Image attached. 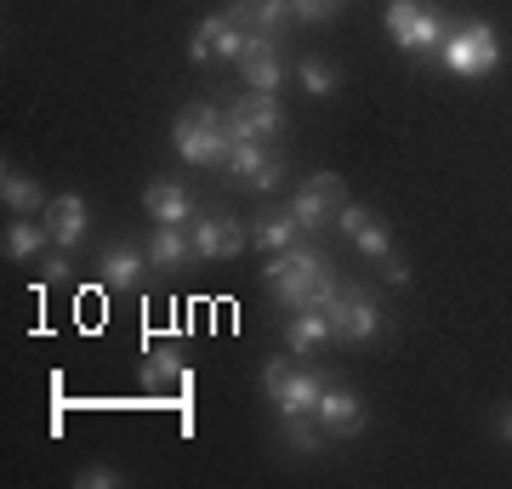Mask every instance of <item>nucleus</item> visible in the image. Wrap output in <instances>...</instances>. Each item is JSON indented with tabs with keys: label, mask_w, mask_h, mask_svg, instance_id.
Wrapping results in <instances>:
<instances>
[{
	"label": "nucleus",
	"mask_w": 512,
	"mask_h": 489,
	"mask_svg": "<svg viewBox=\"0 0 512 489\" xmlns=\"http://www.w3.org/2000/svg\"><path fill=\"white\" fill-rule=\"evenodd\" d=\"M296 234H302V222H296L291 211H268V217L256 222V245H262V251H291Z\"/></svg>",
	"instance_id": "nucleus-19"
},
{
	"label": "nucleus",
	"mask_w": 512,
	"mask_h": 489,
	"mask_svg": "<svg viewBox=\"0 0 512 489\" xmlns=\"http://www.w3.org/2000/svg\"><path fill=\"white\" fill-rule=\"evenodd\" d=\"M0 200H6V211H35L40 205V182H29L23 171H0Z\"/></svg>",
	"instance_id": "nucleus-20"
},
{
	"label": "nucleus",
	"mask_w": 512,
	"mask_h": 489,
	"mask_svg": "<svg viewBox=\"0 0 512 489\" xmlns=\"http://www.w3.org/2000/svg\"><path fill=\"white\" fill-rule=\"evenodd\" d=\"M262 290L274 296L279 308H330L336 296V268L313 245H291V251H274V262L262 268Z\"/></svg>",
	"instance_id": "nucleus-1"
},
{
	"label": "nucleus",
	"mask_w": 512,
	"mask_h": 489,
	"mask_svg": "<svg viewBox=\"0 0 512 489\" xmlns=\"http://www.w3.org/2000/svg\"><path fill=\"white\" fill-rule=\"evenodd\" d=\"M353 245H359V251H365L370 262H382V256H393V234H387V222H376V217H370L365 228H359V239H353Z\"/></svg>",
	"instance_id": "nucleus-26"
},
{
	"label": "nucleus",
	"mask_w": 512,
	"mask_h": 489,
	"mask_svg": "<svg viewBox=\"0 0 512 489\" xmlns=\"http://www.w3.org/2000/svg\"><path fill=\"white\" fill-rule=\"evenodd\" d=\"M143 251H131V245H114V251H103V285L109 290H131L137 279H143Z\"/></svg>",
	"instance_id": "nucleus-18"
},
{
	"label": "nucleus",
	"mask_w": 512,
	"mask_h": 489,
	"mask_svg": "<svg viewBox=\"0 0 512 489\" xmlns=\"http://www.w3.org/2000/svg\"><path fill=\"white\" fill-rule=\"evenodd\" d=\"M444 40H450V23H444V12H439V6H421L416 29L404 35L399 52H410V57H439V52H444Z\"/></svg>",
	"instance_id": "nucleus-16"
},
{
	"label": "nucleus",
	"mask_w": 512,
	"mask_h": 489,
	"mask_svg": "<svg viewBox=\"0 0 512 489\" xmlns=\"http://www.w3.org/2000/svg\"><path fill=\"white\" fill-rule=\"evenodd\" d=\"M330 342H348V347H359V342H376L382 336V308L370 302L365 290H336L330 296Z\"/></svg>",
	"instance_id": "nucleus-5"
},
{
	"label": "nucleus",
	"mask_w": 512,
	"mask_h": 489,
	"mask_svg": "<svg viewBox=\"0 0 512 489\" xmlns=\"http://www.w3.org/2000/svg\"><path fill=\"white\" fill-rule=\"evenodd\" d=\"M239 74H245V86H251V91H279L285 63H279L274 52H262V57H245V63H239Z\"/></svg>",
	"instance_id": "nucleus-22"
},
{
	"label": "nucleus",
	"mask_w": 512,
	"mask_h": 489,
	"mask_svg": "<svg viewBox=\"0 0 512 489\" xmlns=\"http://www.w3.org/2000/svg\"><path fill=\"white\" fill-rule=\"evenodd\" d=\"M143 211L154 222H194V194H188L183 182H165V177H154L143 188Z\"/></svg>",
	"instance_id": "nucleus-10"
},
{
	"label": "nucleus",
	"mask_w": 512,
	"mask_h": 489,
	"mask_svg": "<svg viewBox=\"0 0 512 489\" xmlns=\"http://www.w3.org/2000/svg\"><path fill=\"white\" fill-rule=\"evenodd\" d=\"M319 427H325L330 438H353V433H365V399L353 393V387H330L325 381V393H319Z\"/></svg>",
	"instance_id": "nucleus-8"
},
{
	"label": "nucleus",
	"mask_w": 512,
	"mask_h": 489,
	"mask_svg": "<svg viewBox=\"0 0 512 489\" xmlns=\"http://www.w3.org/2000/svg\"><path fill=\"white\" fill-rule=\"evenodd\" d=\"M336 6H342V0H336Z\"/></svg>",
	"instance_id": "nucleus-32"
},
{
	"label": "nucleus",
	"mask_w": 512,
	"mask_h": 489,
	"mask_svg": "<svg viewBox=\"0 0 512 489\" xmlns=\"http://www.w3.org/2000/svg\"><path fill=\"white\" fill-rule=\"evenodd\" d=\"M416 18H421V0H393V6H387V40L404 46V35L416 29Z\"/></svg>",
	"instance_id": "nucleus-25"
},
{
	"label": "nucleus",
	"mask_w": 512,
	"mask_h": 489,
	"mask_svg": "<svg viewBox=\"0 0 512 489\" xmlns=\"http://www.w3.org/2000/svg\"><path fill=\"white\" fill-rule=\"evenodd\" d=\"M439 63L450 74H461V80H478V74H490L501 63V35L490 23H461V29H450Z\"/></svg>",
	"instance_id": "nucleus-3"
},
{
	"label": "nucleus",
	"mask_w": 512,
	"mask_h": 489,
	"mask_svg": "<svg viewBox=\"0 0 512 489\" xmlns=\"http://www.w3.org/2000/svg\"><path fill=\"white\" fill-rule=\"evenodd\" d=\"M370 222V211L365 205H336V234H348V239H359V228Z\"/></svg>",
	"instance_id": "nucleus-28"
},
{
	"label": "nucleus",
	"mask_w": 512,
	"mask_h": 489,
	"mask_svg": "<svg viewBox=\"0 0 512 489\" xmlns=\"http://www.w3.org/2000/svg\"><path fill=\"white\" fill-rule=\"evenodd\" d=\"M325 427H313L308 416H285V444L291 450H302V455H313V450H325Z\"/></svg>",
	"instance_id": "nucleus-24"
},
{
	"label": "nucleus",
	"mask_w": 512,
	"mask_h": 489,
	"mask_svg": "<svg viewBox=\"0 0 512 489\" xmlns=\"http://www.w3.org/2000/svg\"><path fill=\"white\" fill-rule=\"evenodd\" d=\"M143 381H148V387H194V370L183 364V353H177V347H148Z\"/></svg>",
	"instance_id": "nucleus-17"
},
{
	"label": "nucleus",
	"mask_w": 512,
	"mask_h": 489,
	"mask_svg": "<svg viewBox=\"0 0 512 489\" xmlns=\"http://www.w3.org/2000/svg\"><path fill=\"white\" fill-rule=\"evenodd\" d=\"M296 80H302V91H308V97H330V91H342V74L330 69V63H319V57H302Z\"/></svg>",
	"instance_id": "nucleus-23"
},
{
	"label": "nucleus",
	"mask_w": 512,
	"mask_h": 489,
	"mask_svg": "<svg viewBox=\"0 0 512 489\" xmlns=\"http://www.w3.org/2000/svg\"><path fill=\"white\" fill-rule=\"evenodd\" d=\"M239 251H245L239 222H228V217L194 222V256H205V262H222V256H239Z\"/></svg>",
	"instance_id": "nucleus-11"
},
{
	"label": "nucleus",
	"mask_w": 512,
	"mask_h": 489,
	"mask_svg": "<svg viewBox=\"0 0 512 489\" xmlns=\"http://www.w3.org/2000/svg\"><path fill=\"white\" fill-rule=\"evenodd\" d=\"M330 342V313L325 308H296L291 319H285V347L291 353H313V347Z\"/></svg>",
	"instance_id": "nucleus-14"
},
{
	"label": "nucleus",
	"mask_w": 512,
	"mask_h": 489,
	"mask_svg": "<svg viewBox=\"0 0 512 489\" xmlns=\"http://www.w3.org/2000/svg\"><path fill=\"white\" fill-rule=\"evenodd\" d=\"M80 484H92V489H114V484H120V472H114V467H86V472H80Z\"/></svg>",
	"instance_id": "nucleus-29"
},
{
	"label": "nucleus",
	"mask_w": 512,
	"mask_h": 489,
	"mask_svg": "<svg viewBox=\"0 0 512 489\" xmlns=\"http://www.w3.org/2000/svg\"><path fill=\"white\" fill-rule=\"evenodd\" d=\"M188 256H194V234H188L183 222H160L154 239H148V262L154 268H183Z\"/></svg>",
	"instance_id": "nucleus-15"
},
{
	"label": "nucleus",
	"mask_w": 512,
	"mask_h": 489,
	"mask_svg": "<svg viewBox=\"0 0 512 489\" xmlns=\"http://www.w3.org/2000/svg\"><path fill=\"white\" fill-rule=\"evenodd\" d=\"M234 126H228V114H217L211 103H194V109L177 114V126H171V148L183 154L188 165H228L234 160Z\"/></svg>",
	"instance_id": "nucleus-2"
},
{
	"label": "nucleus",
	"mask_w": 512,
	"mask_h": 489,
	"mask_svg": "<svg viewBox=\"0 0 512 489\" xmlns=\"http://www.w3.org/2000/svg\"><path fill=\"white\" fill-rule=\"evenodd\" d=\"M262 393L274 399L279 421L285 416H313V410H319V393H325V381L313 376V370H285V359H268L262 364Z\"/></svg>",
	"instance_id": "nucleus-4"
},
{
	"label": "nucleus",
	"mask_w": 512,
	"mask_h": 489,
	"mask_svg": "<svg viewBox=\"0 0 512 489\" xmlns=\"http://www.w3.org/2000/svg\"><path fill=\"white\" fill-rule=\"evenodd\" d=\"M336 205H348V200H342V177L319 171V177H308L302 188H296L291 217L302 222V234H313V228H325V222H330V211H336Z\"/></svg>",
	"instance_id": "nucleus-7"
},
{
	"label": "nucleus",
	"mask_w": 512,
	"mask_h": 489,
	"mask_svg": "<svg viewBox=\"0 0 512 489\" xmlns=\"http://www.w3.org/2000/svg\"><path fill=\"white\" fill-rule=\"evenodd\" d=\"M228 126H234L239 143H274L285 131V109H279L274 91H239V103L228 109Z\"/></svg>",
	"instance_id": "nucleus-6"
},
{
	"label": "nucleus",
	"mask_w": 512,
	"mask_h": 489,
	"mask_svg": "<svg viewBox=\"0 0 512 489\" xmlns=\"http://www.w3.org/2000/svg\"><path fill=\"white\" fill-rule=\"evenodd\" d=\"M382 279H387V285H404V279H410V268H404V256H399V251L382 256Z\"/></svg>",
	"instance_id": "nucleus-30"
},
{
	"label": "nucleus",
	"mask_w": 512,
	"mask_h": 489,
	"mask_svg": "<svg viewBox=\"0 0 512 489\" xmlns=\"http://www.w3.org/2000/svg\"><path fill=\"white\" fill-rule=\"evenodd\" d=\"M336 12V0H291V18L296 23H325Z\"/></svg>",
	"instance_id": "nucleus-27"
},
{
	"label": "nucleus",
	"mask_w": 512,
	"mask_h": 489,
	"mask_svg": "<svg viewBox=\"0 0 512 489\" xmlns=\"http://www.w3.org/2000/svg\"><path fill=\"white\" fill-rule=\"evenodd\" d=\"M86 222H92V211H86V200H80V194H57V200L46 205V228H52V239L63 245V251L86 239Z\"/></svg>",
	"instance_id": "nucleus-12"
},
{
	"label": "nucleus",
	"mask_w": 512,
	"mask_h": 489,
	"mask_svg": "<svg viewBox=\"0 0 512 489\" xmlns=\"http://www.w3.org/2000/svg\"><path fill=\"white\" fill-rule=\"evenodd\" d=\"M52 239V228H35V222H12L6 228V256L12 262H29V256H40V245Z\"/></svg>",
	"instance_id": "nucleus-21"
},
{
	"label": "nucleus",
	"mask_w": 512,
	"mask_h": 489,
	"mask_svg": "<svg viewBox=\"0 0 512 489\" xmlns=\"http://www.w3.org/2000/svg\"><path fill=\"white\" fill-rule=\"evenodd\" d=\"M285 18H291V0H228V23H239V29H268V35H279Z\"/></svg>",
	"instance_id": "nucleus-13"
},
{
	"label": "nucleus",
	"mask_w": 512,
	"mask_h": 489,
	"mask_svg": "<svg viewBox=\"0 0 512 489\" xmlns=\"http://www.w3.org/2000/svg\"><path fill=\"white\" fill-rule=\"evenodd\" d=\"M228 171H234V177H245L251 188H279V177H285V160H279V154H268V143H234V160H228Z\"/></svg>",
	"instance_id": "nucleus-9"
},
{
	"label": "nucleus",
	"mask_w": 512,
	"mask_h": 489,
	"mask_svg": "<svg viewBox=\"0 0 512 489\" xmlns=\"http://www.w3.org/2000/svg\"><path fill=\"white\" fill-rule=\"evenodd\" d=\"M495 433H501V438L512 444V404H501V416H495Z\"/></svg>",
	"instance_id": "nucleus-31"
}]
</instances>
